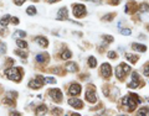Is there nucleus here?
Returning a JSON list of instances; mask_svg holds the SVG:
<instances>
[{
    "label": "nucleus",
    "mask_w": 149,
    "mask_h": 116,
    "mask_svg": "<svg viewBox=\"0 0 149 116\" xmlns=\"http://www.w3.org/2000/svg\"><path fill=\"white\" fill-rule=\"evenodd\" d=\"M122 103L127 106L128 111H133L134 109L137 108V105L140 103V100H139V98H138V95L131 94V95H128V96L122 99Z\"/></svg>",
    "instance_id": "obj_1"
},
{
    "label": "nucleus",
    "mask_w": 149,
    "mask_h": 116,
    "mask_svg": "<svg viewBox=\"0 0 149 116\" xmlns=\"http://www.w3.org/2000/svg\"><path fill=\"white\" fill-rule=\"evenodd\" d=\"M6 73V77L9 78L10 80L13 81H20L21 80V77H22V70L20 69V68H10V69H8L5 72Z\"/></svg>",
    "instance_id": "obj_2"
},
{
    "label": "nucleus",
    "mask_w": 149,
    "mask_h": 116,
    "mask_svg": "<svg viewBox=\"0 0 149 116\" xmlns=\"http://www.w3.org/2000/svg\"><path fill=\"white\" fill-rule=\"evenodd\" d=\"M129 72H131V67L128 66V64L122 63V64H119V66L116 68V77L119 80H123L124 78H126L127 73H129Z\"/></svg>",
    "instance_id": "obj_3"
},
{
    "label": "nucleus",
    "mask_w": 149,
    "mask_h": 116,
    "mask_svg": "<svg viewBox=\"0 0 149 116\" xmlns=\"http://www.w3.org/2000/svg\"><path fill=\"white\" fill-rule=\"evenodd\" d=\"M72 12H73V16L76 18H82V16L86 15V8L84 5L82 4H73L72 5Z\"/></svg>",
    "instance_id": "obj_4"
},
{
    "label": "nucleus",
    "mask_w": 149,
    "mask_h": 116,
    "mask_svg": "<svg viewBox=\"0 0 149 116\" xmlns=\"http://www.w3.org/2000/svg\"><path fill=\"white\" fill-rule=\"evenodd\" d=\"M44 83H45V79H44L42 77L37 76V77H36V79L30 80L29 87H30V88H32V89H39V88H41V87H42V84H44Z\"/></svg>",
    "instance_id": "obj_5"
},
{
    "label": "nucleus",
    "mask_w": 149,
    "mask_h": 116,
    "mask_svg": "<svg viewBox=\"0 0 149 116\" xmlns=\"http://www.w3.org/2000/svg\"><path fill=\"white\" fill-rule=\"evenodd\" d=\"M50 96H51L55 101H61L62 100V93H61L60 89H51L50 90Z\"/></svg>",
    "instance_id": "obj_6"
},
{
    "label": "nucleus",
    "mask_w": 149,
    "mask_h": 116,
    "mask_svg": "<svg viewBox=\"0 0 149 116\" xmlns=\"http://www.w3.org/2000/svg\"><path fill=\"white\" fill-rule=\"evenodd\" d=\"M101 73H102L106 78L111 77V74H112V68H111L109 64H108V63H103L102 67H101Z\"/></svg>",
    "instance_id": "obj_7"
},
{
    "label": "nucleus",
    "mask_w": 149,
    "mask_h": 116,
    "mask_svg": "<svg viewBox=\"0 0 149 116\" xmlns=\"http://www.w3.org/2000/svg\"><path fill=\"white\" fill-rule=\"evenodd\" d=\"M69 104L71 105V106L76 108V109H82L83 108V103L81 100H78V99H76V98L69 99Z\"/></svg>",
    "instance_id": "obj_8"
},
{
    "label": "nucleus",
    "mask_w": 149,
    "mask_h": 116,
    "mask_svg": "<svg viewBox=\"0 0 149 116\" xmlns=\"http://www.w3.org/2000/svg\"><path fill=\"white\" fill-rule=\"evenodd\" d=\"M70 94L73 95V96H76V95H78L81 93V85L80 84H72L70 87Z\"/></svg>",
    "instance_id": "obj_9"
},
{
    "label": "nucleus",
    "mask_w": 149,
    "mask_h": 116,
    "mask_svg": "<svg viewBox=\"0 0 149 116\" xmlns=\"http://www.w3.org/2000/svg\"><path fill=\"white\" fill-rule=\"evenodd\" d=\"M139 85V77L137 73L132 74V83L128 84V88H137Z\"/></svg>",
    "instance_id": "obj_10"
},
{
    "label": "nucleus",
    "mask_w": 149,
    "mask_h": 116,
    "mask_svg": "<svg viewBox=\"0 0 149 116\" xmlns=\"http://www.w3.org/2000/svg\"><path fill=\"white\" fill-rule=\"evenodd\" d=\"M86 100L88 101V103H96L97 101V98H96V94H94L93 90H87L86 93Z\"/></svg>",
    "instance_id": "obj_11"
},
{
    "label": "nucleus",
    "mask_w": 149,
    "mask_h": 116,
    "mask_svg": "<svg viewBox=\"0 0 149 116\" xmlns=\"http://www.w3.org/2000/svg\"><path fill=\"white\" fill-rule=\"evenodd\" d=\"M57 19H60V20H67L69 19V11H67V9L66 8H61L59 10V15H57Z\"/></svg>",
    "instance_id": "obj_12"
},
{
    "label": "nucleus",
    "mask_w": 149,
    "mask_h": 116,
    "mask_svg": "<svg viewBox=\"0 0 149 116\" xmlns=\"http://www.w3.org/2000/svg\"><path fill=\"white\" fill-rule=\"evenodd\" d=\"M36 43H39L41 47H47V45H49V41H47V38H45V37H42V36H37L36 38Z\"/></svg>",
    "instance_id": "obj_13"
},
{
    "label": "nucleus",
    "mask_w": 149,
    "mask_h": 116,
    "mask_svg": "<svg viewBox=\"0 0 149 116\" xmlns=\"http://www.w3.org/2000/svg\"><path fill=\"white\" fill-rule=\"evenodd\" d=\"M132 48L134 51H138V52H145V51H147V47L144 45H140V43H133V45H132Z\"/></svg>",
    "instance_id": "obj_14"
},
{
    "label": "nucleus",
    "mask_w": 149,
    "mask_h": 116,
    "mask_svg": "<svg viewBox=\"0 0 149 116\" xmlns=\"http://www.w3.org/2000/svg\"><path fill=\"white\" fill-rule=\"evenodd\" d=\"M36 61L37 62H40V63H45L49 61V56H47L46 53H40V54H37L36 56Z\"/></svg>",
    "instance_id": "obj_15"
},
{
    "label": "nucleus",
    "mask_w": 149,
    "mask_h": 116,
    "mask_svg": "<svg viewBox=\"0 0 149 116\" xmlns=\"http://www.w3.org/2000/svg\"><path fill=\"white\" fill-rule=\"evenodd\" d=\"M65 68H66V70H69V72H72V73H74V72H77V69H78V68H77V66H76V64H74L73 62H70V63H67Z\"/></svg>",
    "instance_id": "obj_16"
},
{
    "label": "nucleus",
    "mask_w": 149,
    "mask_h": 116,
    "mask_svg": "<svg viewBox=\"0 0 149 116\" xmlns=\"http://www.w3.org/2000/svg\"><path fill=\"white\" fill-rule=\"evenodd\" d=\"M10 18H11L10 15L3 16L1 20H0V25H1V26H8V25H9V20H10Z\"/></svg>",
    "instance_id": "obj_17"
},
{
    "label": "nucleus",
    "mask_w": 149,
    "mask_h": 116,
    "mask_svg": "<svg viewBox=\"0 0 149 116\" xmlns=\"http://www.w3.org/2000/svg\"><path fill=\"white\" fill-rule=\"evenodd\" d=\"M46 111H47V108L45 105H40V106L36 109V115H44V114H46Z\"/></svg>",
    "instance_id": "obj_18"
},
{
    "label": "nucleus",
    "mask_w": 149,
    "mask_h": 116,
    "mask_svg": "<svg viewBox=\"0 0 149 116\" xmlns=\"http://www.w3.org/2000/svg\"><path fill=\"white\" fill-rule=\"evenodd\" d=\"M126 57H127V59L131 63H135L138 61V56H133V54H131V53H127Z\"/></svg>",
    "instance_id": "obj_19"
},
{
    "label": "nucleus",
    "mask_w": 149,
    "mask_h": 116,
    "mask_svg": "<svg viewBox=\"0 0 149 116\" xmlns=\"http://www.w3.org/2000/svg\"><path fill=\"white\" fill-rule=\"evenodd\" d=\"M16 45H18L19 48H28V43L24 40H18L16 41Z\"/></svg>",
    "instance_id": "obj_20"
},
{
    "label": "nucleus",
    "mask_w": 149,
    "mask_h": 116,
    "mask_svg": "<svg viewBox=\"0 0 149 116\" xmlns=\"http://www.w3.org/2000/svg\"><path fill=\"white\" fill-rule=\"evenodd\" d=\"M88 64H90L91 68H94V67L97 66V59L94 57H90L88 58Z\"/></svg>",
    "instance_id": "obj_21"
},
{
    "label": "nucleus",
    "mask_w": 149,
    "mask_h": 116,
    "mask_svg": "<svg viewBox=\"0 0 149 116\" xmlns=\"http://www.w3.org/2000/svg\"><path fill=\"white\" fill-rule=\"evenodd\" d=\"M137 115H139V116H143V115H149V109H148V108H142L140 110L137 112Z\"/></svg>",
    "instance_id": "obj_22"
},
{
    "label": "nucleus",
    "mask_w": 149,
    "mask_h": 116,
    "mask_svg": "<svg viewBox=\"0 0 149 116\" xmlns=\"http://www.w3.org/2000/svg\"><path fill=\"white\" fill-rule=\"evenodd\" d=\"M26 14L30 16H32V15H35L36 14V9H35V6H29L28 10H26Z\"/></svg>",
    "instance_id": "obj_23"
},
{
    "label": "nucleus",
    "mask_w": 149,
    "mask_h": 116,
    "mask_svg": "<svg viewBox=\"0 0 149 116\" xmlns=\"http://www.w3.org/2000/svg\"><path fill=\"white\" fill-rule=\"evenodd\" d=\"M61 57H62L63 59H69V58L72 57V53H71L69 50H66V51H63V52H62V56H61Z\"/></svg>",
    "instance_id": "obj_24"
},
{
    "label": "nucleus",
    "mask_w": 149,
    "mask_h": 116,
    "mask_svg": "<svg viewBox=\"0 0 149 116\" xmlns=\"http://www.w3.org/2000/svg\"><path fill=\"white\" fill-rule=\"evenodd\" d=\"M44 79H45V83H47V84H55L56 83V79L52 77H46V78H44Z\"/></svg>",
    "instance_id": "obj_25"
},
{
    "label": "nucleus",
    "mask_w": 149,
    "mask_h": 116,
    "mask_svg": "<svg viewBox=\"0 0 149 116\" xmlns=\"http://www.w3.org/2000/svg\"><path fill=\"white\" fill-rule=\"evenodd\" d=\"M15 53L18 54V56H20V57H26V56H28V53H26V52H24V51H20V50L15 51Z\"/></svg>",
    "instance_id": "obj_26"
},
{
    "label": "nucleus",
    "mask_w": 149,
    "mask_h": 116,
    "mask_svg": "<svg viewBox=\"0 0 149 116\" xmlns=\"http://www.w3.org/2000/svg\"><path fill=\"white\" fill-rule=\"evenodd\" d=\"M103 40H106L108 43L113 42V37H111V36H107V35H104V36H103Z\"/></svg>",
    "instance_id": "obj_27"
},
{
    "label": "nucleus",
    "mask_w": 149,
    "mask_h": 116,
    "mask_svg": "<svg viewBox=\"0 0 149 116\" xmlns=\"http://www.w3.org/2000/svg\"><path fill=\"white\" fill-rule=\"evenodd\" d=\"M132 33V31L129 29H126V30H122V35H126V36H129Z\"/></svg>",
    "instance_id": "obj_28"
},
{
    "label": "nucleus",
    "mask_w": 149,
    "mask_h": 116,
    "mask_svg": "<svg viewBox=\"0 0 149 116\" xmlns=\"http://www.w3.org/2000/svg\"><path fill=\"white\" fill-rule=\"evenodd\" d=\"M15 33H16V36H18V37H25L26 36L25 31H16Z\"/></svg>",
    "instance_id": "obj_29"
},
{
    "label": "nucleus",
    "mask_w": 149,
    "mask_h": 116,
    "mask_svg": "<svg viewBox=\"0 0 149 116\" xmlns=\"http://www.w3.org/2000/svg\"><path fill=\"white\" fill-rule=\"evenodd\" d=\"M144 76H147V77H149V63H148L147 66L144 67Z\"/></svg>",
    "instance_id": "obj_30"
},
{
    "label": "nucleus",
    "mask_w": 149,
    "mask_h": 116,
    "mask_svg": "<svg viewBox=\"0 0 149 116\" xmlns=\"http://www.w3.org/2000/svg\"><path fill=\"white\" fill-rule=\"evenodd\" d=\"M11 20V23H14V25H19V19L18 18H10Z\"/></svg>",
    "instance_id": "obj_31"
},
{
    "label": "nucleus",
    "mask_w": 149,
    "mask_h": 116,
    "mask_svg": "<svg viewBox=\"0 0 149 116\" xmlns=\"http://www.w3.org/2000/svg\"><path fill=\"white\" fill-rule=\"evenodd\" d=\"M108 57L109 58H117V54H116V52L111 51V52H108Z\"/></svg>",
    "instance_id": "obj_32"
},
{
    "label": "nucleus",
    "mask_w": 149,
    "mask_h": 116,
    "mask_svg": "<svg viewBox=\"0 0 149 116\" xmlns=\"http://www.w3.org/2000/svg\"><path fill=\"white\" fill-rule=\"evenodd\" d=\"M61 112H62V110H61V109H53V110H52V114L53 115H60L61 114Z\"/></svg>",
    "instance_id": "obj_33"
},
{
    "label": "nucleus",
    "mask_w": 149,
    "mask_h": 116,
    "mask_svg": "<svg viewBox=\"0 0 149 116\" xmlns=\"http://www.w3.org/2000/svg\"><path fill=\"white\" fill-rule=\"evenodd\" d=\"M5 103H6V105H14V100H11V99H5Z\"/></svg>",
    "instance_id": "obj_34"
},
{
    "label": "nucleus",
    "mask_w": 149,
    "mask_h": 116,
    "mask_svg": "<svg viewBox=\"0 0 149 116\" xmlns=\"http://www.w3.org/2000/svg\"><path fill=\"white\" fill-rule=\"evenodd\" d=\"M24 1H25V0H14V3H15L16 5H19V6H20V5H22V4H24Z\"/></svg>",
    "instance_id": "obj_35"
},
{
    "label": "nucleus",
    "mask_w": 149,
    "mask_h": 116,
    "mask_svg": "<svg viewBox=\"0 0 149 116\" xmlns=\"http://www.w3.org/2000/svg\"><path fill=\"white\" fill-rule=\"evenodd\" d=\"M142 10H143V11H144V10H145V11H148V10H149V6H148V5H142Z\"/></svg>",
    "instance_id": "obj_36"
},
{
    "label": "nucleus",
    "mask_w": 149,
    "mask_h": 116,
    "mask_svg": "<svg viewBox=\"0 0 149 116\" xmlns=\"http://www.w3.org/2000/svg\"><path fill=\"white\" fill-rule=\"evenodd\" d=\"M111 1H112V5H118L119 0H111Z\"/></svg>",
    "instance_id": "obj_37"
},
{
    "label": "nucleus",
    "mask_w": 149,
    "mask_h": 116,
    "mask_svg": "<svg viewBox=\"0 0 149 116\" xmlns=\"http://www.w3.org/2000/svg\"><path fill=\"white\" fill-rule=\"evenodd\" d=\"M112 18H113V14H112V15H108V16H106V18H103L104 20H111Z\"/></svg>",
    "instance_id": "obj_38"
},
{
    "label": "nucleus",
    "mask_w": 149,
    "mask_h": 116,
    "mask_svg": "<svg viewBox=\"0 0 149 116\" xmlns=\"http://www.w3.org/2000/svg\"><path fill=\"white\" fill-rule=\"evenodd\" d=\"M87 1H92V3H100L101 0H87Z\"/></svg>",
    "instance_id": "obj_39"
},
{
    "label": "nucleus",
    "mask_w": 149,
    "mask_h": 116,
    "mask_svg": "<svg viewBox=\"0 0 149 116\" xmlns=\"http://www.w3.org/2000/svg\"><path fill=\"white\" fill-rule=\"evenodd\" d=\"M49 3H55V1H59V0H47Z\"/></svg>",
    "instance_id": "obj_40"
}]
</instances>
